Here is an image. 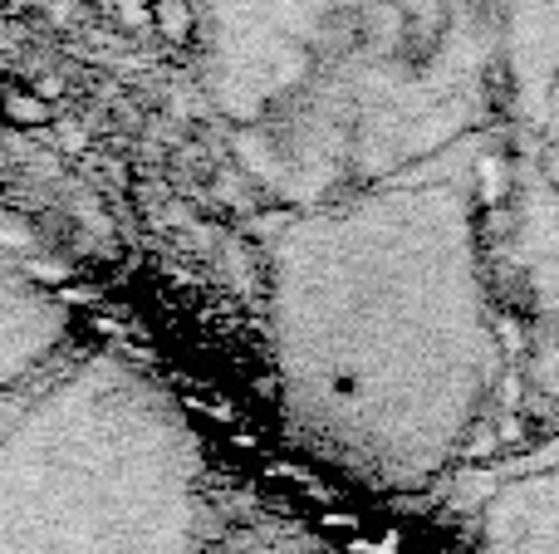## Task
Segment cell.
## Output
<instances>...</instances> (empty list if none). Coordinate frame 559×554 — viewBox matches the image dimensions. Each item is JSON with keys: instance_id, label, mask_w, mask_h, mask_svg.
Listing matches in <instances>:
<instances>
[{"instance_id": "6da1fadb", "label": "cell", "mask_w": 559, "mask_h": 554, "mask_svg": "<svg viewBox=\"0 0 559 554\" xmlns=\"http://www.w3.org/2000/svg\"><path fill=\"white\" fill-rule=\"evenodd\" d=\"M265 339L289 427L383 491L466 457L501 388L491 133L285 206L265 231Z\"/></svg>"}, {"instance_id": "277c9868", "label": "cell", "mask_w": 559, "mask_h": 554, "mask_svg": "<svg viewBox=\"0 0 559 554\" xmlns=\"http://www.w3.org/2000/svg\"><path fill=\"white\" fill-rule=\"evenodd\" d=\"M491 251L506 329L559 402V0H501L491 74Z\"/></svg>"}, {"instance_id": "7a4b0ae2", "label": "cell", "mask_w": 559, "mask_h": 554, "mask_svg": "<svg viewBox=\"0 0 559 554\" xmlns=\"http://www.w3.org/2000/svg\"><path fill=\"white\" fill-rule=\"evenodd\" d=\"M501 0H192L202 79L285 206L486 128Z\"/></svg>"}, {"instance_id": "8992f818", "label": "cell", "mask_w": 559, "mask_h": 554, "mask_svg": "<svg viewBox=\"0 0 559 554\" xmlns=\"http://www.w3.org/2000/svg\"><path fill=\"white\" fill-rule=\"evenodd\" d=\"M69 349H74V324L64 304L0 251V398L35 383Z\"/></svg>"}, {"instance_id": "5b68a950", "label": "cell", "mask_w": 559, "mask_h": 554, "mask_svg": "<svg viewBox=\"0 0 559 554\" xmlns=\"http://www.w3.org/2000/svg\"><path fill=\"white\" fill-rule=\"evenodd\" d=\"M466 554H559V457L501 471L476 496Z\"/></svg>"}, {"instance_id": "3957f363", "label": "cell", "mask_w": 559, "mask_h": 554, "mask_svg": "<svg viewBox=\"0 0 559 554\" xmlns=\"http://www.w3.org/2000/svg\"><path fill=\"white\" fill-rule=\"evenodd\" d=\"M202 442L108 349H69L0 398V554H197Z\"/></svg>"}]
</instances>
